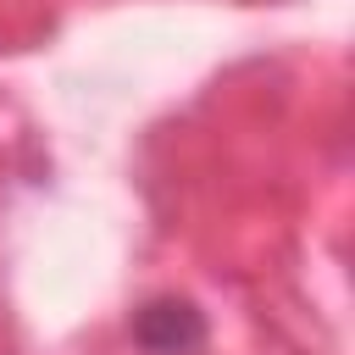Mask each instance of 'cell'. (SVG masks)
<instances>
[{
  "instance_id": "6da1fadb",
  "label": "cell",
  "mask_w": 355,
  "mask_h": 355,
  "mask_svg": "<svg viewBox=\"0 0 355 355\" xmlns=\"http://www.w3.org/2000/svg\"><path fill=\"white\" fill-rule=\"evenodd\" d=\"M133 333H139V344H144L150 355H189V349H200L205 322H200V311H194L189 300H150V305L139 311Z\"/></svg>"
}]
</instances>
